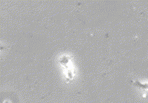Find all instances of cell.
<instances>
[{"mask_svg":"<svg viewBox=\"0 0 148 103\" xmlns=\"http://www.w3.org/2000/svg\"><path fill=\"white\" fill-rule=\"evenodd\" d=\"M131 81L133 85H134L135 86H136L138 87L144 89H148V83H142L139 81H133V80H132Z\"/></svg>","mask_w":148,"mask_h":103,"instance_id":"6da1fadb","label":"cell"}]
</instances>
